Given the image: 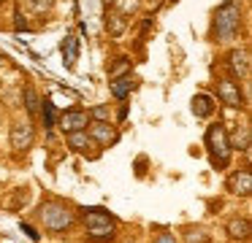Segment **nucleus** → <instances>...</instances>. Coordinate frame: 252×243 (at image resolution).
Instances as JSON below:
<instances>
[{
  "instance_id": "11",
  "label": "nucleus",
  "mask_w": 252,
  "mask_h": 243,
  "mask_svg": "<svg viewBox=\"0 0 252 243\" xmlns=\"http://www.w3.org/2000/svg\"><path fill=\"white\" fill-rule=\"evenodd\" d=\"M228 189L239 197H250L252 194V173L250 170H239L228 178Z\"/></svg>"
},
{
  "instance_id": "17",
  "label": "nucleus",
  "mask_w": 252,
  "mask_h": 243,
  "mask_svg": "<svg viewBox=\"0 0 252 243\" xmlns=\"http://www.w3.org/2000/svg\"><path fill=\"white\" fill-rule=\"evenodd\" d=\"M63 57H65L68 68L76 65V57H79V41L76 38H65V43H63Z\"/></svg>"
},
{
  "instance_id": "13",
  "label": "nucleus",
  "mask_w": 252,
  "mask_h": 243,
  "mask_svg": "<svg viewBox=\"0 0 252 243\" xmlns=\"http://www.w3.org/2000/svg\"><path fill=\"white\" fill-rule=\"evenodd\" d=\"M136 86H138V81L133 79V76H120V79H114V84H111V95H114L117 100H125Z\"/></svg>"
},
{
  "instance_id": "4",
  "label": "nucleus",
  "mask_w": 252,
  "mask_h": 243,
  "mask_svg": "<svg viewBox=\"0 0 252 243\" xmlns=\"http://www.w3.org/2000/svg\"><path fill=\"white\" fill-rule=\"evenodd\" d=\"M206 149L212 154V162L217 167H225L230 162V143H228V130L225 124H212L206 130Z\"/></svg>"
},
{
  "instance_id": "19",
  "label": "nucleus",
  "mask_w": 252,
  "mask_h": 243,
  "mask_svg": "<svg viewBox=\"0 0 252 243\" xmlns=\"http://www.w3.org/2000/svg\"><path fill=\"white\" fill-rule=\"evenodd\" d=\"M185 243H209V235L203 227H190L185 230Z\"/></svg>"
},
{
  "instance_id": "5",
  "label": "nucleus",
  "mask_w": 252,
  "mask_h": 243,
  "mask_svg": "<svg viewBox=\"0 0 252 243\" xmlns=\"http://www.w3.org/2000/svg\"><path fill=\"white\" fill-rule=\"evenodd\" d=\"M217 97L228 108H241V106H244L241 86H239V81H236V79H220L217 81Z\"/></svg>"
},
{
  "instance_id": "3",
  "label": "nucleus",
  "mask_w": 252,
  "mask_h": 243,
  "mask_svg": "<svg viewBox=\"0 0 252 243\" xmlns=\"http://www.w3.org/2000/svg\"><path fill=\"white\" fill-rule=\"evenodd\" d=\"M239 16H241V11H239V3H236V0H228V3L220 5L217 19H214V32H217V38L222 43L233 41V38L239 35Z\"/></svg>"
},
{
  "instance_id": "15",
  "label": "nucleus",
  "mask_w": 252,
  "mask_h": 243,
  "mask_svg": "<svg viewBox=\"0 0 252 243\" xmlns=\"http://www.w3.org/2000/svg\"><path fill=\"white\" fill-rule=\"evenodd\" d=\"M228 143H230V151H233V149L247 151V149H250V127L233 130V135H228Z\"/></svg>"
},
{
  "instance_id": "27",
  "label": "nucleus",
  "mask_w": 252,
  "mask_h": 243,
  "mask_svg": "<svg viewBox=\"0 0 252 243\" xmlns=\"http://www.w3.org/2000/svg\"><path fill=\"white\" fill-rule=\"evenodd\" d=\"M3 3H8V0H0V5H3Z\"/></svg>"
},
{
  "instance_id": "16",
  "label": "nucleus",
  "mask_w": 252,
  "mask_h": 243,
  "mask_svg": "<svg viewBox=\"0 0 252 243\" xmlns=\"http://www.w3.org/2000/svg\"><path fill=\"white\" fill-rule=\"evenodd\" d=\"M212 111H214V100L209 95L192 97V113H195V116H212Z\"/></svg>"
},
{
  "instance_id": "2",
  "label": "nucleus",
  "mask_w": 252,
  "mask_h": 243,
  "mask_svg": "<svg viewBox=\"0 0 252 243\" xmlns=\"http://www.w3.org/2000/svg\"><path fill=\"white\" fill-rule=\"evenodd\" d=\"M38 216H41V221H44V227L52 232H63L76 221V216L71 214V208H68L65 203H60V200H46L38 208Z\"/></svg>"
},
{
  "instance_id": "6",
  "label": "nucleus",
  "mask_w": 252,
  "mask_h": 243,
  "mask_svg": "<svg viewBox=\"0 0 252 243\" xmlns=\"http://www.w3.org/2000/svg\"><path fill=\"white\" fill-rule=\"evenodd\" d=\"M11 149H17V151H28L30 146H33V138H35V130H33V124L30 122H17L11 127Z\"/></svg>"
},
{
  "instance_id": "12",
  "label": "nucleus",
  "mask_w": 252,
  "mask_h": 243,
  "mask_svg": "<svg viewBox=\"0 0 252 243\" xmlns=\"http://www.w3.org/2000/svg\"><path fill=\"white\" fill-rule=\"evenodd\" d=\"M65 143H68V149L79 151V154H87L90 149H95V143H93V138L87 135V130H79V133H68V135H65Z\"/></svg>"
},
{
  "instance_id": "26",
  "label": "nucleus",
  "mask_w": 252,
  "mask_h": 243,
  "mask_svg": "<svg viewBox=\"0 0 252 243\" xmlns=\"http://www.w3.org/2000/svg\"><path fill=\"white\" fill-rule=\"evenodd\" d=\"M22 230H25V232H28V235H30V238H33V241H35V238H38V235H35V230H33V227H30V224H22Z\"/></svg>"
},
{
  "instance_id": "20",
  "label": "nucleus",
  "mask_w": 252,
  "mask_h": 243,
  "mask_svg": "<svg viewBox=\"0 0 252 243\" xmlns=\"http://www.w3.org/2000/svg\"><path fill=\"white\" fill-rule=\"evenodd\" d=\"M111 3H114V11H117V14H122V16L138 11V0H111Z\"/></svg>"
},
{
  "instance_id": "10",
  "label": "nucleus",
  "mask_w": 252,
  "mask_h": 243,
  "mask_svg": "<svg viewBox=\"0 0 252 243\" xmlns=\"http://www.w3.org/2000/svg\"><path fill=\"white\" fill-rule=\"evenodd\" d=\"M225 235H228L230 241H250V235H252L250 219H244V216H233V219L225 224Z\"/></svg>"
},
{
  "instance_id": "21",
  "label": "nucleus",
  "mask_w": 252,
  "mask_h": 243,
  "mask_svg": "<svg viewBox=\"0 0 252 243\" xmlns=\"http://www.w3.org/2000/svg\"><path fill=\"white\" fill-rule=\"evenodd\" d=\"M38 106H41V103H38V95H35V92L28 86V89H25V108H28L30 116H35V113H38Z\"/></svg>"
},
{
  "instance_id": "8",
  "label": "nucleus",
  "mask_w": 252,
  "mask_h": 243,
  "mask_svg": "<svg viewBox=\"0 0 252 243\" xmlns=\"http://www.w3.org/2000/svg\"><path fill=\"white\" fill-rule=\"evenodd\" d=\"M228 70L236 81L244 79V76L250 73V52H247V49H233V52L228 54Z\"/></svg>"
},
{
  "instance_id": "1",
  "label": "nucleus",
  "mask_w": 252,
  "mask_h": 243,
  "mask_svg": "<svg viewBox=\"0 0 252 243\" xmlns=\"http://www.w3.org/2000/svg\"><path fill=\"white\" fill-rule=\"evenodd\" d=\"M82 219H84V227H87V235L93 241H111L114 238V219H111L109 211L103 208H82Z\"/></svg>"
},
{
  "instance_id": "14",
  "label": "nucleus",
  "mask_w": 252,
  "mask_h": 243,
  "mask_svg": "<svg viewBox=\"0 0 252 243\" xmlns=\"http://www.w3.org/2000/svg\"><path fill=\"white\" fill-rule=\"evenodd\" d=\"M125 30H127V19H125L122 14H117L114 8H111L109 14H106V32H109L111 38H120Z\"/></svg>"
},
{
  "instance_id": "25",
  "label": "nucleus",
  "mask_w": 252,
  "mask_h": 243,
  "mask_svg": "<svg viewBox=\"0 0 252 243\" xmlns=\"http://www.w3.org/2000/svg\"><path fill=\"white\" fill-rule=\"evenodd\" d=\"M155 243H179V241H176L174 232H160V235L155 238Z\"/></svg>"
},
{
  "instance_id": "23",
  "label": "nucleus",
  "mask_w": 252,
  "mask_h": 243,
  "mask_svg": "<svg viewBox=\"0 0 252 243\" xmlns=\"http://www.w3.org/2000/svg\"><path fill=\"white\" fill-rule=\"evenodd\" d=\"M90 122H109V108L106 106H95L90 111Z\"/></svg>"
},
{
  "instance_id": "28",
  "label": "nucleus",
  "mask_w": 252,
  "mask_h": 243,
  "mask_svg": "<svg viewBox=\"0 0 252 243\" xmlns=\"http://www.w3.org/2000/svg\"><path fill=\"white\" fill-rule=\"evenodd\" d=\"M0 62H3V57H0Z\"/></svg>"
},
{
  "instance_id": "18",
  "label": "nucleus",
  "mask_w": 252,
  "mask_h": 243,
  "mask_svg": "<svg viewBox=\"0 0 252 243\" xmlns=\"http://www.w3.org/2000/svg\"><path fill=\"white\" fill-rule=\"evenodd\" d=\"M127 73H130V59H127V57L114 59V65L109 68V76H111V79H120V76H127Z\"/></svg>"
},
{
  "instance_id": "22",
  "label": "nucleus",
  "mask_w": 252,
  "mask_h": 243,
  "mask_svg": "<svg viewBox=\"0 0 252 243\" xmlns=\"http://www.w3.org/2000/svg\"><path fill=\"white\" fill-rule=\"evenodd\" d=\"M52 3H55V0H25V5H28L30 11H35V14H44V11H49Z\"/></svg>"
},
{
  "instance_id": "24",
  "label": "nucleus",
  "mask_w": 252,
  "mask_h": 243,
  "mask_svg": "<svg viewBox=\"0 0 252 243\" xmlns=\"http://www.w3.org/2000/svg\"><path fill=\"white\" fill-rule=\"evenodd\" d=\"M44 119H46V127H52V124H55V106H52L49 100L44 103Z\"/></svg>"
},
{
  "instance_id": "9",
  "label": "nucleus",
  "mask_w": 252,
  "mask_h": 243,
  "mask_svg": "<svg viewBox=\"0 0 252 243\" xmlns=\"http://www.w3.org/2000/svg\"><path fill=\"white\" fill-rule=\"evenodd\" d=\"M87 124H90V113L87 111H65L60 116V130L63 133H79V130H87Z\"/></svg>"
},
{
  "instance_id": "7",
  "label": "nucleus",
  "mask_w": 252,
  "mask_h": 243,
  "mask_svg": "<svg viewBox=\"0 0 252 243\" xmlns=\"http://www.w3.org/2000/svg\"><path fill=\"white\" fill-rule=\"evenodd\" d=\"M90 127V138H93V143H98V146H111L117 140V127L111 122H90L87 124Z\"/></svg>"
}]
</instances>
